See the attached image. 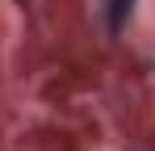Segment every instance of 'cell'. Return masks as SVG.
Wrapping results in <instances>:
<instances>
[{"label": "cell", "instance_id": "cell-1", "mask_svg": "<svg viewBox=\"0 0 155 151\" xmlns=\"http://www.w3.org/2000/svg\"><path fill=\"white\" fill-rule=\"evenodd\" d=\"M130 8H134V0H105V17H109V29H113V34L126 25Z\"/></svg>", "mask_w": 155, "mask_h": 151}]
</instances>
